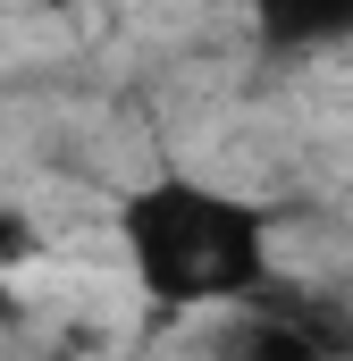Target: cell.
<instances>
[{
    "instance_id": "cell-4",
    "label": "cell",
    "mask_w": 353,
    "mask_h": 361,
    "mask_svg": "<svg viewBox=\"0 0 353 361\" xmlns=\"http://www.w3.org/2000/svg\"><path fill=\"white\" fill-rule=\"evenodd\" d=\"M25 252H34V227H25V219H17V210H0V277L17 269V261H25Z\"/></svg>"
},
{
    "instance_id": "cell-1",
    "label": "cell",
    "mask_w": 353,
    "mask_h": 361,
    "mask_svg": "<svg viewBox=\"0 0 353 361\" xmlns=\"http://www.w3.org/2000/svg\"><path fill=\"white\" fill-rule=\"evenodd\" d=\"M126 269L169 311H244L269 294V210L202 177H152L118 202Z\"/></svg>"
},
{
    "instance_id": "cell-5",
    "label": "cell",
    "mask_w": 353,
    "mask_h": 361,
    "mask_svg": "<svg viewBox=\"0 0 353 361\" xmlns=\"http://www.w3.org/2000/svg\"><path fill=\"white\" fill-rule=\"evenodd\" d=\"M17 311H25V302H17V294H8V277H0V328H17Z\"/></svg>"
},
{
    "instance_id": "cell-2",
    "label": "cell",
    "mask_w": 353,
    "mask_h": 361,
    "mask_svg": "<svg viewBox=\"0 0 353 361\" xmlns=\"http://www.w3.org/2000/svg\"><path fill=\"white\" fill-rule=\"evenodd\" d=\"M219 353L227 361H353V336H345V319L303 311V302H286V294L269 286L261 302H244V311L227 319Z\"/></svg>"
},
{
    "instance_id": "cell-3",
    "label": "cell",
    "mask_w": 353,
    "mask_h": 361,
    "mask_svg": "<svg viewBox=\"0 0 353 361\" xmlns=\"http://www.w3.org/2000/svg\"><path fill=\"white\" fill-rule=\"evenodd\" d=\"M253 34L269 51H328L353 42V0H244Z\"/></svg>"
},
{
    "instance_id": "cell-6",
    "label": "cell",
    "mask_w": 353,
    "mask_h": 361,
    "mask_svg": "<svg viewBox=\"0 0 353 361\" xmlns=\"http://www.w3.org/2000/svg\"><path fill=\"white\" fill-rule=\"evenodd\" d=\"M25 8H76V0H25Z\"/></svg>"
}]
</instances>
